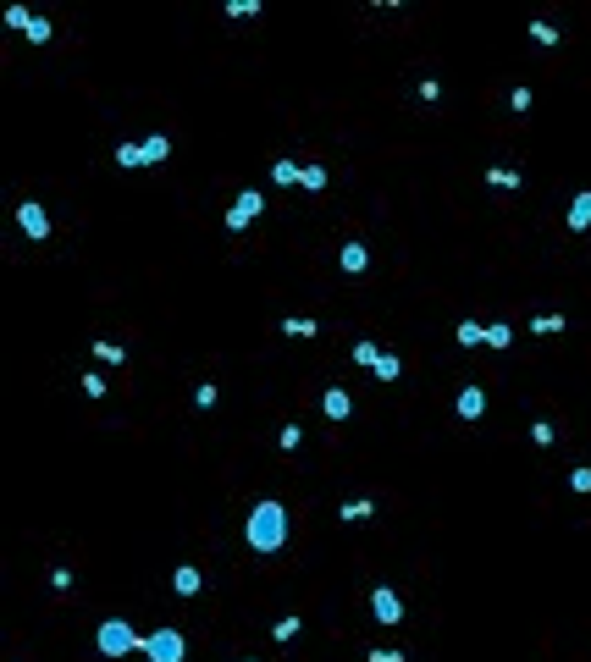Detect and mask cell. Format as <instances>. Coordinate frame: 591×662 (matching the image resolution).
Listing matches in <instances>:
<instances>
[{
	"instance_id": "obj_33",
	"label": "cell",
	"mask_w": 591,
	"mask_h": 662,
	"mask_svg": "<svg viewBox=\"0 0 591 662\" xmlns=\"http://www.w3.org/2000/svg\"><path fill=\"white\" fill-rule=\"evenodd\" d=\"M6 22H11V28H22V34H28V22H34V17H28L22 6H11V11H6Z\"/></svg>"
},
{
	"instance_id": "obj_15",
	"label": "cell",
	"mask_w": 591,
	"mask_h": 662,
	"mask_svg": "<svg viewBox=\"0 0 591 662\" xmlns=\"http://www.w3.org/2000/svg\"><path fill=\"white\" fill-rule=\"evenodd\" d=\"M376 375H381V381H398V375H403V359H398V353H381V359H376Z\"/></svg>"
},
{
	"instance_id": "obj_23",
	"label": "cell",
	"mask_w": 591,
	"mask_h": 662,
	"mask_svg": "<svg viewBox=\"0 0 591 662\" xmlns=\"http://www.w3.org/2000/svg\"><path fill=\"white\" fill-rule=\"evenodd\" d=\"M530 39L536 44H558V28H552V22H530Z\"/></svg>"
},
{
	"instance_id": "obj_27",
	"label": "cell",
	"mask_w": 591,
	"mask_h": 662,
	"mask_svg": "<svg viewBox=\"0 0 591 662\" xmlns=\"http://www.w3.org/2000/svg\"><path fill=\"white\" fill-rule=\"evenodd\" d=\"M420 100H425V105H437V100H443V83L425 78V83H420Z\"/></svg>"
},
{
	"instance_id": "obj_24",
	"label": "cell",
	"mask_w": 591,
	"mask_h": 662,
	"mask_svg": "<svg viewBox=\"0 0 591 662\" xmlns=\"http://www.w3.org/2000/svg\"><path fill=\"white\" fill-rule=\"evenodd\" d=\"M370 514V496H354V502H343V519H348V524H354V519H365Z\"/></svg>"
},
{
	"instance_id": "obj_22",
	"label": "cell",
	"mask_w": 591,
	"mask_h": 662,
	"mask_svg": "<svg viewBox=\"0 0 591 662\" xmlns=\"http://www.w3.org/2000/svg\"><path fill=\"white\" fill-rule=\"evenodd\" d=\"M298 188H310V193H320V188H326V171H320V166H304V177H298Z\"/></svg>"
},
{
	"instance_id": "obj_20",
	"label": "cell",
	"mask_w": 591,
	"mask_h": 662,
	"mask_svg": "<svg viewBox=\"0 0 591 662\" xmlns=\"http://www.w3.org/2000/svg\"><path fill=\"white\" fill-rule=\"evenodd\" d=\"M116 166H144V144H116Z\"/></svg>"
},
{
	"instance_id": "obj_8",
	"label": "cell",
	"mask_w": 591,
	"mask_h": 662,
	"mask_svg": "<svg viewBox=\"0 0 591 662\" xmlns=\"http://www.w3.org/2000/svg\"><path fill=\"white\" fill-rule=\"evenodd\" d=\"M486 183L497 188V193H514V188L525 183V177H520V171H508V166H492V171H486Z\"/></svg>"
},
{
	"instance_id": "obj_19",
	"label": "cell",
	"mask_w": 591,
	"mask_h": 662,
	"mask_svg": "<svg viewBox=\"0 0 591 662\" xmlns=\"http://www.w3.org/2000/svg\"><path fill=\"white\" fill-rule=\"evenodd\" d=\"M475 342H486V326L465 320V326H459V348H475Z\"/></svg>"
},
{
	"instance_id": "obj_12",
	"label": "cell",
	"mask_w": 591,
	"mask_h": 662,
	"mask_svg": "<svg viewBox=\"0 0 591 662\" xmlns=\"http://www.w3.org/2000/svg\"><path fill=\"white\" fill-rule=\"evenodd\" d=\"M166 155H171V138H166V133L144 138V166H149V161H166Z\"/></svg>"
},
{
	"instance_id": "obj_11",
	"label": "cell",
	"mask_w": 591,
	"mask_h": 662,
	"mask_svg": "<svg viewBox=\"0 0 591 662\" xmlns=\"http://www.w3.org/2000/svg\"><path fill=\"white\" fill-rule=\"evenodd\" d=\"M171 585H177V596H193V591H199V569H193V563H183V569L171 574Z\"/></svg>"
},
{
	"instance_id": "obj_18",
	"label": "cell",
	"mask_w": 591,
	"mask_h": 662,
	"mask_svg": "<svg viewBox=\"0 0 591 662\" xmlns=\"http://www.w3.org/2000/svg\"><path fill=\"white\" fill-rule=\"evenodd\" d=\"M94 359H100V365H127V353L116 348V342H94Z\"/></svg>"
},
{
	"instance_id": "obj_26",
	"label": "cell",
	"mask_w": 591,
	"mask_h": 662,
	"mask_svg": "<svg viewBox=\"0 0 591 662\" xmlns=\"http://www.w3.org/2000/svg\"><path fill=\"white\" fill-rule=\"evenodd\" d=\"M530 442H536V447H552V425H547V419H536V425H530Z\"/></svg>"
},
{
	"instance_id": "obj_35",
	"label": "cell",
	"mask_w": 591,
	"mask_h": 662,
	"mask_svg": "<svg viewBox=\"0 0 591 662\" xmlns=\"http://www.w3.org/2000/svg\"><path fill=\"white\" fill-rule=\"evenodd\" d=\"M365 662H403V651H370Z\"/></svg>"
},
{
	"instance_id": "obj_13",
	"label": "cell",
	"mask_w": 591,
	"mask_h": 662,
	"mask_svg": "<svg viewBox=\"0 0 591 662\" xmlns=\"http://www.w3.org/2000/svg\"><path fill=\"white\" fill-rule=\"evenodd\" d=\"M343 270H348V276L365 270V243H343Z\"/></svg>"
},
{
	"instance_id": "obj_4",
	"label": "cell",
	"mask_w": 591,
	"mask_h": 662,
	"mask_svg": "<svg viewBox=\"0 0 591 662\" xmlns=\"http://www.w3.org/2000/svg\"><path fill=\"white\" fill-rule=\"evenodd\" d=\"M260 210H266V199H260L254 188H249V193H238V199H233V210H227V232H243V227L254 221V215H260Z\"/></svg>"
},
{
	"instance_id": "obj_7",
	"label": "cell",
	"mask_w": 591,
	"mask_h": 662,
	"mask_svg": "<svg viewBox=\"0 0 591 662\" xmlns=\"http://www.w3.org/2000/svg\"><path fill=\"white\" fill-rule=\"evenodd\" d=\"M486 414V392L481 387H465V392H459V419H481Z\"/></svg>"
},
{
	"instance_id": "obj_30",
	"label": "cell",
	"mask_w": 591,
	"mask_h": 662,
	"mask_svg": "<svg viewBox=\"0 0 591 662\" xmlns=\"http://www.w3.org/2000/svg\"><path fill=\"white\" fill-rule=\"evenodd\" d=\"M216 397H221V392H216L211 381H205V387H199V392H193V403H199V409H216Z\"/></svg>"
},
{
	"instance_id": "obj_6",
	"label": "cell",
	"mask_w": 591,
	"mask_h": 662,
	"mask_svg": "<svg viewBox=\"0 0 591 662\" xmlns=\"http://www.w3.org/2000/svg\"><path fill=\"white\" fill-rule=\"evenodd\" d=\"M17 227L28 232V238H50V215H44V210L28 199V205H17Z\"/></svg>"
},
{
	"instance_id": "obj_21",
	"label": "cell",
	"mask_w": 591,
	"mask_h": 662,
	"mask_svg": "<svg viewBox=\"0 0 591 662\" xmlns=\"http://www.w3.org/2000/svg\"><path fill=\"white\" fill-rule=\"evenodd\" d=\"M298 442H304V431H298V425H282V436H276V447H282V453H298Z\"/></svg>"
},
{
	"instance_id": "obj_29",
	"label": "cell",
	"mask_w": 591,
	"mask_h": 662,
	"mask_svg": "<svg viewBox=\"0 0 591 662\" xmlns=\"http://www.w3.org/2000/svg\"><path fill=\"white\" fill-rule=\"evenodd\" d=\"M28 39H34V44H44V39H50V22H44V17H34V22H28Z\"/></svg>"
},
{
	"instance_id": "obj_25",
	"label": "cell",
	"mask_w": 591,
	"mask_h": 662,
	"mask_svg": "<svg viewBox=\"0 0 591 662\" xmlns=\"http://www.w3.org/2000/svg\"><path fill=\"white\" fill-rule=\"evenodd\" d=\"M530 331H542V337H547V331H564V315H536Z\"/></svg>"
},
{
	"instance_id": "obj_32",
	"label": "cell",
	"mask_w": 591,
	"mask_h": 662,
	"mask_svg": "<svg viewBox=\"0 0 591 662\" xmlns=\"http://www.w3.org/2000/svg\"><path fill=\"white\" fill-rule=\"evenodd\" d=\"M486 342L492 348H508V326H486Z\"/></svg>"
},
{
	"instance_id": "obj_9",
	"label": "cell",
	"mask_w": 591,
	"mask_h": 662,
	"mask_svg": "<svg viewBox=\"0 0 591 662\" xmlns=\"http://www.w3.org/2000/svg\"><path fill=\"white\" fill-rule=\"evenodd\" d=\"M326 414H332V419H348V414H354V397L343 392V387H332V392H326Z\"/></svg>"
},
{
	"instance_id": "obj_1",
	"label": "cell",
	"mask_w": 591,
	"mask_h": 662,
	"mask_svg": "<svg viewBox=\"0 0 591 662\" xmlns=\"http://www.w3.org/2000/svg\"><path fill=\"white\" fill-rule=\"evenodd\" d=\"M243 536H249L254 552H276L282 536H288V514H282V502H260V508L249 514V530H243Z\"/></svg>"
},
{
	"instance_id": "obj_16",
	"label": "cell",
	"mask_w": 591,
	"mask_h": 662,
	"mask_svg": "<svg viewBox=\"0 0 591 662\" xmlns=\"http://www.w3.org/2000/svg\"><path fill=\"white\" fill-rule=\"evenodd\" d=\"M282 331H288V337H315V320H310V315H293V320H282Z\"/></svg>"
},
{
	"instance_id": "obj_28",
	"label": "cell",
	"mask_w": 591,
	"mask_h": 662,
	"mask_svg": "<svg viewBox=\"0 0 591 662\" xmlns=\"http://www.w3.org/2000/svg\"><path fill=\"white\" fill-rule=\"evenodd\" d=\"M271 635H276V641H282V646H288V641H293V635H298V618H282V623H276V629H271Z\"/></svg>"
},
{
	"instance_id": "obj_34",
	"label": "cell",
	"mask_w": 591,
	"mask_h": 662,
	"mask_svg": "<svg viewBox=\"0 0 591 662\" xmlns=\"http://www.w3.org/2000/svg\"><path fill=\"white\" fill-rule=\"evenodd\" d=\"M570 486H575V492H591V469H575V475H570Z\"/></svg>"
},
{
	"instance_id": "obj_10",
	"label": "cell",
	"mask_w": 591,
	"mask_h": 662,
	"mask_svg": "<svg viewBox=\"0 0 591 662\" xmlns=\"http://www.w3.org/2000/svg\"><path fill=\"white\" fill-rule=\"evenodd\" d=\"M586 227H591V193H580L570 205V232H586Z\"/></svg>"
},
{
	"instance_id": "obj_3",
	"label": "cell",
	"mask_w": 591,
	"mask_h": 662,
	"mask_svg": "<svg viewBox=\"0 0 591 662\" xmlns=\"http://www.w3.org/2000/svg\"><path fill=\"white\" fill-rule=\"evenodd\" d=\"M144 657L149 662H183V635H177V629H155V635H144Z\"/></svg>"
},
{
	"instance_id": "obj_2",
	"label": "cell",
	"mask_w": 591,
	"mask_h": 662,
	"mask_svg": "<svg viewBox=\"0 0 591 662\" xmlns=\"http://www.w3.org/2000/svg\"><path fill=\"white\" fill-rule=\"evenodd\" d=\"M133 646H144V641L127 629V618H106V623H100V651H106V657H127Z\"/></svg>"
},
{
	"instance_id": "obj_14",
	"label": "cell",
	"mask_w": 591,
	"mask_h": 662,
	"mask_svg": "<svg viewBox=\"0 0 591 662\" xmlns=\"http://www.w3.org/2000/svg\"><path fill=\"white\" fill-rule=\"evenodd\" d=\"M271 177H276L282 188H293L298 177H304V166H293V161H276V166H271Z\"/></svg>"
},
{
	"instance_id": "obj_5",
	"label": "cell",
	"mask_w": 591,
	"mask_h": 662,
	"mask_svg": "<svg viewBox=\"0 0 591 662\" xmlns=\"http://www.w3.org/2000/svg\"><path fill=\"white\" fill-rule=\"evenodd\" d=\"M370 607H376V623H403V601H398V591H370Z\"/></svg>"
},
{
	"instance_id": "obj_17",
	"label": "cell",
	"mask_w": 591,
	"mask_h": 662,
	"mask_svg": "<svg viewBox=\"0 0 591 662\" xmlns=\"http://www.w3.org/2000/svg\"><path fill=\"white\" fill-rule=\"evenodd\" d=\"M348 359H354V365H370V370H376L381 348H376V342H354V353H348Z\"/></svg>"
},
{
	"instance_id": "obj_31",
	"label": "cell",
	"mask_w": 591,
	"mask_h": 662,
	"mask_svg": "<svg viewBox=\"0 0 591 662\" xmlns=\"http://www.w3.org/2000/svg\"><path fill=\"white\" fill-rule=\"evenodd\" d=\"M227 11H233V17H254V11H260V0H233Z\"/></svg>"
}]
</instances>
